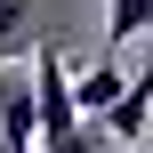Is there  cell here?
<instances>
[{"instance_id":"obj_1","label":"cell","mask_w":153,"mask_h":153,"mask_svg":"<svg viewBox=\"0 0 153 153\" xmlns=\"http://www.w3.org/2000/svg\"><path fill=\"white\" fill-rule=\"evenodd\" d=\"M32 56H40V65H32V89H40V145H48V137L89 129V121H81V105H73V73H65V56H56L48 40H40Z\"/></svg>"},{"instance_id":"obj_2","label":"cell","mask_w":153,"mask_h":153,"mask_svg":"<svg viewBox=\"0 0 153 153\" xmlns=\"http://www.w3.org/2000/svg\"><path fill=\"white\" fill-rule=\"evenodd\" d=\"M0 145H16V153L40 145V89H32V73H0Z\"/></svg>"},{"instance_id":"obj_3","label":"cell","mask_w":153,"mask_h":153,"mask_svg":"<svg viewBox=\"0 0 153 153\" xmlns=\"http://www.w3.org/2000/svg\"><path fill=\"white\" fill-rule=\"evenodd\" d=\"M129 97V81H121V65H97V73H81L73 81V105H81V121H113V105Z\"/></svg>"},{"instance_id":"obj_4","label":"cell","mask_w":153,"mask_h":153,"mask_svg":"<svg viewBox=\"0 0 153 153\" xmlns=\"http://www.w3.org/2000/svg\"><path fill=\"white\" fill-rule=\"evenodd\" d=\"M24 48H40V8H32V0H0V73H8Z\"/></svg>"},{"instance_id":"obj_5","label":"cell","mask_w":153,"mask_h":153,"mask_svg":"<svg viewBox=\"0 0 153 153\" xmlns=\"http://www.w3.org/2000/svg\"><path fill=\"white\" fill-rule=\"evenodd\" d=\"M145 121H153V56H145V73H137V81H129V97H121V105H113V121H105V129H113V137H129V145H137V137H145Z\"/></svg>"},{"instance_id":"obj_6","label":"cell","mask_w":153,"mask_h":153,"mask_svg":"<svg viewBox=\"0 0 153 153\" xmlns=\"http://www.w3.org/2000/svg\"><path fill=\"white\" fill-rule=\"evenodd\" d=\"M137 32H153V0H105V65H113V48L137 40Z\"/></svg>"},{"instance_id":"obj_7","label":"cell","mask_w":153,"mask_h":153,"mask_svg":"<svg viewBox=\"0 0 153 153\" xmlns=\"http://www.w3.org/2000/svg\"><path fill=\"white\" fill-rule=\"evenodd\" d=\"M40 153H105V129L89 121V129H73V137H48Z\"/></svg>"},{"instance_id":"obj_8","label":"cell","mask_w":153,"mask_h":153,"mask_svg":"<svg viewBox=\"0 0 153 153\" xmlns=\"http://www.w3.org/2000/svg\"><path fill=\"white\" fill-rule=\"evenodd\" d=\"M0 153H16V145H0Z\"/></svg>"},{"instance_id":"obj_9","label":"cell","mask_w":153,"mask_h":153,"mask_svg":"<svg viewBox=\"0 0 153 153\" xmlns=\"http://www.w3.org/2000/svg\"><path fill=\"white\" fill-rule=\"evenodd\" d=\"M137 153H153V145H137Z\"/></svg>"}]
</instances>
